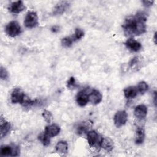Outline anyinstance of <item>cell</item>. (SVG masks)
Returning <instances> with one entry per match:
<instances>
[{"label":"cell","instance_id":"cell-16","mask_svg":"<svg viewBox=\"0 0 157 157\" xmlns=\"http://www.w3.org/2000/svg\"><path fill=\"white\" fill-rule=\"evenodd\" d=\"M124 95L127 99H134L137 95V89L136 86H130L125 88L123 90Z\"/></svg>","mask_w":157,"mask_h":157},{"label":"cell","instance_id":"cell-13","mask_svg":"<svg viewBox=\"0 0 157 157\" xmlns=\"http://www.w3.org/2000/svg\"><path fill=\"white\" fill-rule=\"evenodd\" d=\"M70 2L68 1H61L58 2L53 10L54 15H60L63 13L69 7Z\"/></svg>","mask_w":157,"mask_h":157},{"label":"cell","instance_id":"cell-17","mask_svg":"<svg viewBox=\"0 0 157 157\" xmlns=\"http://www.w3.org/2000/svg\"><path fill=\"white\" fill-rule=\"evenodd\" d=\"M113 142L109 137H102L101 142V148H103L108 152L111 151L113 148Z\"/></svg>","mask_w":157,"mask_h":157},{"label":"cell","instance_id":"cell-24","mask_svg":"<svg viewBox=\"0 0 157 157\" xmlns=\"http://www.w3.org/2000/svg\"><path fill=\"white\" fill-rule=\"evenodd\" d=\"M74 42L71 37H66L62 39L61 44L64 47H70Z\"/></svg>","mask_w":157,"mask_h":157},{"label":"cell","instance_id":"cell-11","mask_svg":"<svg viewBox=\"0 0 157 157\" xmlns=\"http://www.w3.org/2000/svg\"><path fill=\"white\" fill-rule=\"evenodd\" d=\"M102 94L96 89L91 90L89 93V102L93 104H98L102 101Z\"/></svg>","mask_w":157,"mask_h":157},{"label":"cell","instance_id":"cell-29","mask_svg":"<svg viewBox=\"0 0 157 157\" xmlns=\"http://www.w3.org/2000/svg\"><path fill=\"white\" fill-rule=\"evenodd\" d=\"M51 31L53 33H56L59 31V27L58 26H53L52 28H51Z\"/></svg>","mask_w":157,"mask_h":157},{"label":"cell","instance_id":"cell-9","mask_svg":"<svg viewBox=\"0 0 157 157\" xmlns=\"http://www.w3.org/2000/svg\"><path fill=\"white\" fill-rule=\"evenodd\" d=\"M147 112H148L147 107L144 104H139L137 105L135 107V109L134 111L135 117L138 120H143L146 117L147 115Z\"/></svg>","mask_w":157,"mask_h":157},{"label":"cell","instance_id":"cell-22","mask_svg":"<svg viewBox=\"0 0 157 157\" xmlns=\"http://www.w3.org/2000/svg\"><path fill=\"white\" fill-rule=\"evenodd\" d=\"M84 36V31L80 28H76L75 32L72 36H71L74 42H75L78 40H80Z\"/></svg>","mask_w":157,"mask_h":157},{"label":"cell","instance_id":"cell-21","mask_svg":"<svg viewBox=\"0 0 157 157\" xmlns=\"http://www.w3.org/2000/svg\"><path fill=\"white\" fill-rule=\"evenodd\" d=\"M38 139L43 144V145L45 147L48 146L50 143V137L45 132H42L39 134Z\"/></svg>","mask_w":157,"mask_h":157},{"label":"cell","instance_id":"cell-4","mask_svg":"<svg viewBox=\"0 0 157 157\" xmlns=\"http://www.w3.org/2000/svg\"><path fill=\"white\" fill-rule=\"evenodd\" d=\"M5 32L9 36L15 37L21 33V28L17 21H11L6 26Z\"/></svg>","mask_w":157,"mask_h":157},{"label":"cell","instance_id":"cell-28","mask_svg":"<svg viewBox=\"0 0 157 157\" xmlns=\"http://www.w3.org/2000/svg\"><path fill=\"white\" fill-rule=\"evenodd\" d=\"M142 3L144 4V5L145 6L148 7V6H151L153 4V1H143Z\"/></svg>","mask_w":157,"mask_h":157},{"label":"cell","instance_id":"cell-12","mask_svg":"<svg viewBox=\"0 0 157 157\" xmlns=\"http://www.w3.org/2000/svg\"><path fill=\"white\" fill-rule=\"evenodd\" d=\"M125 46L132 52H138L142 48L141 44L133 38H129L124 42Z\"/></svg>","mask_w":157,"mask_h":157},{"label":"cell","instance_id":"cell-8","mask_svg":"<svg viewBox=\"0 0 157 157\" xmlns=\"http://www.w3.org/2000/svg\"><path fill=\"white\" fill-rule=\"evenodd\" d=\"M76 102L80 107L85 106L89 102V93L87 88L80 91L76 96Z\"/></svg>","mask_w":157,"mask_h":157},{"label":"cell","instance_id":"cell-26","mask_svg":"<svg viewBox=\"0 0 157 157\" xmlns=\"http://www.w3.org/2000/svg\"><path fill=\"white\" fill-rule=\"evenodd\" d=\"M77 84L75 82V79L74 77H71L67 82V87L69 89H75L77 86Z\"/></svg>","mask_w":157,"mask_h":157},{"label":"cell","instance_id":"cell-1","mask_svg":"<svg viewBox=\"0 0 157 157\" xmlns=\"http://www.w3.org/2000/svg\"><path fill=\"white\" fill-rule=\"evenodd\" d=\"M147 14L142 11L128 17L122 25L124 33L127 36H139L145 33L147 29Z\"/></svg>","mask_w":157,"mask_h":157},{"label":"cell","instance_id":"cell-23","mask_svg":"<svg viewBox=\"0 0 157 157\" xmlns=\"http://www.w3.org/2000/svg\"><path fill=\"white\" fill-rule=\"evenodd\" d=\"M137 89L138 92H139L140 94H144L148 90V85L145 82L141 81L138 83Z\"/></svg>","mask_w":157,"mask_h":157},{"label":"cell","instance_id":"cell-2","mask_svg":"<svg viewBox=\"0 0 157 157\" xmlns=\"http://www.w3.org/2000/svg\"><path fill=\"white\" fill-rule=\"evenodd\" d=\"M86 138L90 147L97 150H99L101 148V142L102 137H101L96 131H89L86 134Z\"/></svg>","mask_w":157,"mask_h":157},{"label":"cell","instance_id":"cell-18","mask_svg":"<svg viewBox=\"0 0 157 157\" xmlns=\"http://www.w3.org/2000/svg\"><path fill=\"white\" fill-rule=\"evenodd\" d=\"M145 139V131L142 127H137L136 130L135 142L137 145L142 144Z\"/></svg>","mask_w":157,"mask_h":157},{"label":"cell","instance_id":"cell-6","mask_svg":"<svg viewBox=\"0 0 157 157\" xmlns=\"http://www.w3.org/2000/svg\"><path fill=\"white\" fill-rule=\"evenodd\" d=\"M128 120V114L125 110H119L113 117V121L117 128H120L124 125Z\"/></svg>","mask_w":157,"mask_h":157},{"label":"cell","instance_id":"cell-10","mask_svg":"<svg viewBox=\"0 0 157 157\" xmlns=\"http://www.w3.org/2000/svg\"><path fill=\"white\" fill-rule=\"evenodd\" d=\"M25 6L21 1H15L12 2L9 7L8 9L9 10L14 14H17L19 13L20 12H22L23 10L25 9Z\"/></svg>","mask_w":157,"mask_h":157},{"label":"cell","instance_id":"cell-15","mask_svg":"<svg viewBox=\"0 0 157 157\" xmlns=\"http://www.w3.org/2000/svg\"><path fill=\"white\" fill-rule=\"evenodd\" d=\"M10 129H11L10 123L7 121L5 119H4L1 117V121H0V132H1V138H3L4 137H5L10 132Z\"/></svg>","mask_w":157,"mask_h":157},{"label":"cell","instance_id":"cell-3","mask_svg":"<svg viewBox=\"0 0 157 157\" xmlns=\"http://www.w3.org/2000/svg\"><path fill=\"white\" fill-rule=\"evenodd\" d=\"M20 148L15 144L2 145L1 147L0 152L3 156H17L20 154Z\"/></svg>","mask_w":157,"mask_h":157},{"label":"cell","instance_id":"cell-25","mask_svg":"<svg viewBox=\"0 0 157 157\" xmlns=\"http://www.w3.org/2000/svg\"><path fill=\"white\" fill-rule=\"evenodd\" d=\"M42 115L43 118H44V120H45V121L48 123H51V121L53 120V116H52V113L47 110H44V112H42Z\"/></svg>","mask_w":157,"mask_h":157},{"label":"cell","instance_id":"cell-7","mask_svg":"<svg viewBox=\"0 0 157 157\" xmlns=\"http://www.w3.org/2000/svg\"><path fill=\"white\" fill-rule=\"evenodd\" d=\"M25 96L26 95L21 88H15L11 93L10 100L13 104L19 103L21 104L24 101Z\"/></svg>","mask_w":157,"mask_h":157},{"label":"cell","instance_id":"cell-5","mask_svg":"<svg viewBox=\"0 0 157 157\" xmlns=\"http://www.w3.org/2000/svg\"><path fill=\"white\" fill-rule=\"evenodd\" d=\"M39 24L38 17L36 12L34 11H29L27 13L25 20L24 25L27 28H33L36 27Z\"/></svg>","mask_w":157,"mask_h":157},{"label":"cell","instance_id":"cell-20","mask_svg":"<svg viewBox=\"0 0 157 157\" xmlns=\"http://www.w3.org/2000/svg\"><path fill=\"white\" fill-rule=\"evenodd\" d=\"M91 127V123L89 121L83 122L77 128V132L78 134H82L89 131V128Z\"/></svg>","mask_w":157,"mask_h":157},{"label":"cell","instance_id":"cell-14","mask_svg":"<svg viewBox=\"0 0 157 157\" xmlns=\"http://www.w3.org/2000/svg\"><path fill=\"white\" fill-rule=\"evenodd\" d=\"M60 127L56 124H52L45 127L44 132L50 137H53L56 136L60 132Z\"/></svg>","mask_w":157,"mask_h":157},{"label":"cell","instance_id":"cell-27","mask_svg":"<svg viewBox=\"0 0 157 157\" xmlns=\"http://www.w3.org/2000/svg\"><path fill=\"white\" fill-rule=\"evenodd\" d=\"M0 77L3 80H6L9 78L8 72L2 66H1V69H0Z\"/></svg>","mask_w":157,"mask_h":157},{"label":"cell","instance_id":"cell-19","mask_svg":"<svg viewBox=\"0 0 157 157\" xmlns=\"http://www.w3.org/2000/svg\"><path fill=\"white\" fill-rule=\"evenodd\" d=\"M55 149L56 151L59 153H66L68 150V144L66 141H59L56 144L55 146Z\"/></svg>","mask_w":157,"mask_h":157}]
</instances>
